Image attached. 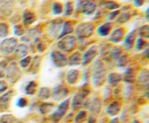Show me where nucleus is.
<instances>
[{
  "label": "nucleus",
  "instance_id": "obj_21",
  "mask_svg": "<svg viewBox=\"0 0 149 123\" xmlns=\"http://www.w3.org/2000/svg\"><path fill=\"white\" fill-rule=\"evenodd\" d=\"M49 96V91L47 88H43L40 90V92H39V97H40L42 99L47 98Z\"/></svg>",
  "mask_w": 149,
  "mask_h": 123
},
{
  "label": "nucleus",
  "instance_id": "obj_4",
  "mask_svg": "<svg viewBox=\"0 0 149 123\" xmlns=\"http://www.w3.org/2000/svg\"><path fill=\"white\" fill-rule=\"evenodd\" d=\"M16 45H17L16 39L13 38L5 39L0 44V50L3 53L10 54L16 47Z\"/></svg>",
  "mask_w": 149,
  "mask_h": 123
},
{
  "label": "nucleus",
  "instance_id": "obj_30",
  "mask_svg": "<svg viewBox=\"0 0 149 123\" xmlns=\"http://www.w3.org/2000/svg\"><path fill=\"white\" fill-rule=\"evenodd\" d=\"M133 123H140V122L138 121V120H135V121L133 122Z\"/></svg>",
  "mask_w": 149,
  "mask_h": 123
},
{
  "label": "nucleus",
  "instance_id": "obj_11",
  "mask_svg": "<svg viewBox=\"0 0 149 123\" xmlns=\"http://www.w3.org/2000/svg\"><path fill=\"white\" fill-rule=\"evenodd\" d=\"M73 30H74V27H73L72 23L68 21L65 22L62 27V31H61V35H60V38H62L65 36V35L72 33Z\"/></svg>",
  "mask_w": 149,
  "mask_h": 123
},
{
  "label": "nucleus",
  "instance_id": "obj_26",
  "mask_svg": "<svg viewBox=\"0 0 149 123\" xmlns=\"http://www.w3.org/2000/svg\"><path fill=\"white\" fill-rule=\"evenodd\" d=\"M7 89V85L3 81H0V93L4 92L5 90Z\"/></svg>",
  "mask_w": 149,
  "mask_h": 123
},
{
  "label": "nucleus",
  "instance_id": "obj_29",
  "mask_svg": "<svg viewBox=\"0 0 149 123\" xmlns=\"http://www.w3.org/2000/svg\"><path fill=\"white\" fill-rule=\"evenodd\" d=\"M119 119L118 118H114V119H113V120H111V121L109 123H119Z\"/></svg>",
  "mask_w": 149,
  "mask_h": 123
},
{
  "label": "nucleus",
  "instance_id": "obj_10",
  "mask_svg": "<svg viewBox=\"0 0 149 123\" xmlns=\"http://www.w3.org/2000/svg\"><path fill=\"white\" fill-rule=\"evenodd\" d=\"M120 105L117 102H113L109 106L107 109V113L110 116H116L120 111Z\"/></svg>",
  "mask_w": 149,
  "mask_h": 123
},
{
  "label": "nucleus",
  "instance_id": "obj_12",
  "mask_svg": "<svg viewBox=\"0 0 149 123\" xmlns=\"http://www.w3.org/2000/svg\"><path fill=\"white\" fill-rule=\"evenodd\" d=\"M135 36H136L135 30L130 32V33L126 36V38H125V44L127 45V46H132V45L134 43V41H135Z\"/></svg>",
  "mask_w": 149,
  "mask_h": 123
},
{
  "label": "nucleus",
  "instance_id": "obj_18",
  "mask_svg": "<svg viewBox=\"0 0 149 123\" xmlns=\"http://www.w3.org/2000/svg\"><path fill=\"white\" fill-rule=\"evenodd\" d=\"M105 6L106 7V8L109 9V10H115L119 7V4L116 3V1H107V2L105 4Z\"/></svg>",
  "mask_w": 149,
  "mask_h": 123
},
{
  "label": "nucleus",
  "instance_id": "obj_17",
  "mask_svg": "<svg viewBox=\"0 0 149 123\" xmlns=\"http://www.w3.org/2000/svg\"><path fill=\"white\" fill-rule=\"evenodd\" d=\"M86 117H87V112L84 111H81L77 115L75 118V122H82L85 120Z\"/></svg>",
  "mask_w": 149,
  "mask_h": 123
},
{
  "label": "nucleus",
  "instance_id": "obj_15",
  "mask_svg": "<svg viewBox=\"0 0 149 123\" xmlns=\"http://www.w3.org/2000/svg\"><path fill=\"white\" fill-rule=\"evenodd\" d=\"M63 5L59 2L54 3L52 5V12L55 14H60L63 12Z\"/></svg>",
  "mask_w": 149,
  "mask_h": 123
},
{
  "label": "nucleus",
  "instance_id": "obj_2",
  "mask_svg": "<svg viewBox=\"0 0 149 123\" xmlns=\"http://www.w3.org/2000/svg\"><path fill=\"white\" fill-rule=\"evenodd\" d=\"M69 107V100H65L63 102L61 103L59 106H58V109L56 111L53 113L52 114V118L55 121L58 122L62 119V117L66 114L67 111Z\"/></svg>",
  "mask_w": 149,
  "mask_h": 123
},
{
  "label": "nucleus",
  "instance_id": "obj_16",
  "mask_svg": "<svg viewBox=\"0 0 149 123\" xmlns=\"http://www.w3.org/2000/svg\"><path fill=\"white\" fill-rule=\"evenodd\" d=\"M36 85L34 82H31L29 85H27L26 88V93L29 94V95H32L35 93V91H36Z\"/></svg>",
  "mask_w": 149,
  "mask_h": 123
},
{
  "label": "nucleus",
  "instance_id": "obj_28",
  "mask_svg": "<svg viewBox=\"0 0 149 123\" xmlns=\"http://www.w3.org/2000/svg\"><path fill=\"white\" fill-rule=\"evenodd\" d=\"M118 14H119V11H115L113 12H112L111 14H110L111 20H113V19H114V17H116Z\"/></svg>",
  "mask_w": 149,
  "mask_h": 123
},
{
  "label": "nucleus",
  "instance_id": "obj_25",
  "mask_svg": "<svg viewBox=\"0 0 149 123\" xmlns=\"http://www.w3.org/2000/svg\"><path fill=\"white\" fill-rule=\"evenodd\" d=\"M137 45H138V49H142L144 45H145V41L141 38L138 39V43H137Z\"/></svg>",
  "mask_w": 149,
  "mask_h": 123
},
{
  "label": "nucleus",
  "instance_id": "obj_22",
  "mask_svg": "<svg viewBox=\"0 0 149 123\" xmlns=\"http://www.w3.org/2000/svg\"><path fill=\"white\" fill-rule=\"evenodd\" d=\"M130 15L128 13H124V14H122V15L119 17V19H118V21L120 22V23H125V22L127 21L128 20H130Z\"/></svg>",
  "mask_w": 149,
  "mask_h": 123
},
{
  "label": "nucleus",
  "instance_id": "obj_19",
  "mask_svg": "<svg viewBox=\"0 0 149 123\" xmlns=\"http://www.w3.org/2000/svg\"><path fill=\"white\" fill-rule=\"evenodd\" d=\"M138 33H139L140 36H142V37L148 38V26L143 25L141 27H140Z\"/></svg>",
  "mask_w": 149,
  "mask_h": 123
},
{
  "label": "nucleus",
  "instance_id": "obj_1",
  "mask_svg": "<svg viewBox=\"0 0 149 123\" xmlns=\"http://www.w3.org/2000/svg\"><path fill=\"white\" fill-rule=\"evenodd\" d=\"M94 29V26L91 23H81L76 28V33L79 38H87L93 34Z\"/></svg>",
  "mask_w": 149,
  "mask_h": 123
},
{
  "label": "nucleus",
  "instance_id": "obj_9",
  "mask_svg": "<svg viewBox=\"0 0 149 123\" xmlns=\"http://www.w3.org/2000/svg\"><path fill=\"white\" fill-rule=\"evenodd\" d=\"M111 23H106L100 25L97 28V33L100 36H106L110 33L111 30Z\"/></svg>",
  "mask_w": 149,
  "mask_h": 123
},
{
  "label": "nucleus",
  "instance_id": "obj_6",
  "mask_svg": "<svg viewBox=\"0 0 149 123\" xmlns=\"http://www.w3.org/2000/svg\"><path fill=\"white\" fill-rule=\"evenodd\" d=\"M12 96H13V92L9 91V92L6 93L5 94H4V95L0 97V111H4V110L8 109Z\"/></svg>",
  "mask_w": 149,
  "mask_h": 123
},
{
  "label": "nucleus",
  "instance_id": "obj_23",
  "mask_svg": "<svg viewBox=\"0 0 149 123\" xmlns=\"http://www.w3.org/2000/svg\"><path fill=\"white\" fill-rule=\"evenodd\" d=\"M28 104L27 100L25 98H20L17 100V107H20V108H23V107H26Z\"/></svg>",
  "mask_w": 149,
  "mask_h": 123
},
{
  "label": "nucleus",
  "instance_id": "obj_20",
  "mask_svg": "<svg viewBox=\"0 0 149 123\" xmlns=\"http://www.w3.org/2000/svg\"><path fill=\"white\" fill-rule=\"evenodd\" d=\"M74 10V5H73L72 2H68L65 4V15L68 16L71 15Z\"/></svg>",
  "mask_w": 149,
  "mask_h": 123
},
{
  "label": "nucleus",
  "instance_id": "obj_3",
  "mask_svg": "<svg viewBox=\"0 0 149 123\" xmlns=\"http://www.w3.org/2000/svg\"><path fill=\"white\" fill-rule=\"evenodd\" d=\"M59 47L62 50H65L66 52L72 50L76 46V38L74 36H66L63 38L58 43Z\"/></svg>",
  "mask_w": 149,
  "mask_h": 123
},
{
  "label": "nucleus",
  "instance_id": "obj_13",
  "mask_svg": "<svg viewBox=\"0 0 149 123\" xmlns=\"http://www.w3.org/2000/svg\"><path fill=\"white\" fill-rule=\"evenodd\" d=\"M9 27L7 24L0 23V38H4L8 35Z\"/></svg>",
  "mask_w": 149,
  "mask_h": 123
},
{
  "label": "nucleus",
  "instance_id": "obj_5",
  "mask_svg": "<svg viewBox=\"0 0 149 123\" xmlns=\"http://www.w3.org/2000/svg\"><path fill=\"white\" fill-rule=\"evenodd\" d=\"M96 10V4L91 0H87L81 5V12L87 15L93 14Z\"/></svg>",
  "mask_w": 149,
  "mask_h": 123
},
{
  "label": "nucleus",
  "instance_id": "obj_24",
  "mask_svg": "<svg viewBox=\"0 0 149 123\" xmlns=\"http://www.w3.org/2000/svg\"><path fill=\"white\" fill-rule=\"evenodd\" d=\"M23 33H24V31H23V29L21 25H16L15 27V35L20 36V35L23 34Z\"/></svg>",
  "mask_w": 149,
  "mask_h": 123
},
{
  "label": "nucleus",
  "instance_id": "obj_27",
  "mask_svg": "<svg viewBox=\"0 0 149 123\" xmlns=\"http://www.w3.org/2000/svg\"><path fill=\"white\" fill-rule=\"evenodd\" d=\"M144 1L145 0H134V3H135V5L137 7H141L143 4Z\"/></svg>",
  "mask_w": 149,
  "mask_h": 123
},
{
  "label": "nucleus",
  "instance_id": "obj_7",
  "mask_svg": "<svg viewBox=\"0 0 149 123\" xmlns=\"http://www.w3.org/2000/svg\"><path fill=\"white\" fill-rule=\"evenodd\" d=\"M125 30L122 27H119V28H116L112 32V33L110 36V40L113 43H118L120 41H122V39L123 38L124 36H125Z\"/></svg>",
  "mask_w": 149,
  "mask_h": 123
},
{
  "label": "nucleus",
  "instance_id": "obj_8",
  "mask_svg": "<svg viewBox=\"0 0 149 123\" xmlns=\"http://www.w3.org/2000/svg\"><path fill=\"white\" fill-rule=\"evenodd\" d=\"M23 19L25 25H30L36 20V16L34 13L31 12L30 10H26L23 12Z\"/></svg>",
  "mask_w": 149,
  "mask_h": 123
},
{
  "label": "nucleus",
  "instance_id": "obj_14",
  "mask_svg": "<svg viewBox=\"0 0 149 123\" xmlns=\"http://www.w3.org/2000/svg\"><path fill=\"white\" fill-rule=\"evenodd\" d=\"M15 119L11 114H5L0 118V123H14Z\"/></svg>",
  "mask_w": 149,
  "mask_h": 123
}]
</instances>
